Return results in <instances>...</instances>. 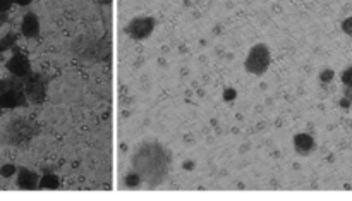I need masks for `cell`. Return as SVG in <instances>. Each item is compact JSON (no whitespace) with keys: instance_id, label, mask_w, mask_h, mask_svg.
Returning a JSON list of instances; mask_svg holds the SVG:
<instances>
[{"instance_id":"cell-1","label":"cell","mask_w":352,"mask_h":201,"mask_svg":"<svg viewBox=\"0 0 352 201\" xmlns=\"http://www.w3.org/2000/svg\"><path fill=\"white\" fill-rule=\"evenodd\" d=\"M134 172L146 182H162L169 172V153L157 143H146L132 157Z\"/></svg>"},{"instance_id":"cell-2","label":"cell","mask_w":352,"mask_h":201,"mask_svg":"<svg viewBox=\"0 0 352 201\" xmlns=\"http://www.w3.org/2000/svg\"><path fill=\"white\" fill-rule=\"evenodd\" d=\"M36 129H35V124L29 122L28 119H23V117H18V119L11 120L7 124V129H6V138L11 145H16V146H23L31 141V138L35 136Z\"/></svg>"},{"instance_id":"cell-3","label":"cell","mask_w":352,"mask_h":201,"mask_svg":"<svg viewBox=\"0 0 352 201\" xmlns=\"http://www.w3.org/2000/svg\"><path fill=\"white\" fill-rule=\"evenodd\" d=\"M270 62H271L270 50H268L265 43H258L249 50L248 57H246V62H244V67L249 74L263 76L268 71V67H270Z\"/></svg>"},{"instance_id":"cell-4","label":"cell","mask_w":352,"mask_h":201,"mask_svg":"<svg viewBox=\"0 0 352 201\" xmlns=\"http://www.w3.org/2000/svg\"><path fill=\"white\" fill-rule=\"evenodd\" d=\"M23 91L26 95V100L31 103H43L47 96V81L40 74H29L23 79Z\"/></svg>"},{"instance_id":"cell-5","label":"cell","mask_w":352,"mask_h":201,"mask_svg":"<svg viewBox=\"0 0 352 201\" xmlns=\"http://www.w3.org/2000/svg\"><path fill=\"white\" fill-rule=\"evenodd\" d=\"M153 29H155V19L145 16V18H136L129 21V24L125 26V33L132 40H145L152 35Z\"/></svg>"},{"instance_id":"cell-6","label":"cell","mask_w":352,"mask_h":201,"mask_svg":"<svg viewBox=\"0 0 352 201\" xmlns=\"http://www.w3.org/2000/svg\"><path fill=\"white\" fill-rule=\"evenodd\" d=\"M6 67L14 78L24 79L26 76L31 74V64H29L28 57L23 55V53H19V52H14V55L7 60Z\"/></svg>"},{"instance_id":"cell-7","label":"cell","mask_w":352,"mask_h":201,"mask_svg":"<svg viewBox=\"0 0 352 201\" xmlns=\"http://www.w3.org/2000/svg\"><path fill=\"white\" fill-rule=\"evenodd\" d=\"M26 95L21 88H12V90L0 95V107L2 108H18L26 105Z\"/></svg>"},{"instance_id":"cell-8","label":"cell","mask_w":352,"mask_h":201,"mask_svg":"<svg viewBox=\"0 0 352 201\" xmlns=\"http://www.w3.org/2000/svg\"><path fill=\"white\" fill-rule=\"evenodd\" d=\"M21 33H23L26 38H36V36L40 35L38 16L33 14V12H28L23 18V23H21Z\"/></svg>"},{"instance_id":"cell-9","label":"cell","mask_w":352,"mask_h":201,"mask_svg":"<svg viewBox=\"0 0 352 201\" xmlns=\"http://www.w3.org/2000/svg\"><path fill=\"white\" fill-rule=\"evenodd\" d=\"M40 182V177L36 172L29 169H19L18 172V186L21 189H36Z\"/></svg>"},{"instance_id":"cell-10","label":"cell","mask_w":352,"mask_h":201,"mask_svg":"<svg viewBox=\"0 0 352 201\" xmlns=\"http://www.w3.org/2000/svg\"><path fill=\"white\" fill-rule=\"evenodd\" d=\"M294 148L299 155H309L314 148H316V145H314V138L311 136V134H306V132L296 134Z\"/></svg>"},{"instance_id":"cell-11","label":"cell","mask_w":352,"mask_h":201,"mask_svg":"<svg viewBox=\"0 0 352 201\" xmlns=\"http://www.w3.org/2000/svg\"><path fill=\"white\" fill-rule=\"evenodd\" d=\"M38 187H41V189H57V187H58V177L55 174H45L43 177L40 179Z\"/></svg>"},{"instance_id":"cell-12","label":"cell","mask_w":352,"mask_h":201,"mask_svg":"<svg viewBox=\"0 0 352 201\" xmlns=\"http://www.w3.org/2000/svg\"><path fill=\"white\" fill-rule=\"evenodd\" d=\"M16 40H18V38H16L14 33H7V35L4 36L2 40H0V53L6 52V50H9L11 47H14Z\"/></svg>"},{"instance_id":"cell-13","label":"cell","mask_w":352,"mask_h":201,"mask_svg":"<svg viewBox=\"0 0 352 201\" xmlns=\"http://www.w3.org/2000/svg\"><path fill=\"white\" fill-rule=\"evenodd\" d=\"M342 83L345 88H350L352 90V65L347 67V69L342 73Z\"/></svg>"},{"instance_id":"cell-14","label":"cell","mask_w":352,"mask_h":201,"mask_svg":"<svg viewBox=\"0 0 352 201\" xmlns=\"http://www.w3.org/2000/svg\"><path fill=\"white\" fill-rule=\"evenodd\" d=\"M16 172H18L16 165H4L2 169H0V175H2V177H11V175H14Z\"/></svg>"},{"instance_id":"cell-15","label":"cell","mask_w":352,"mask_h":201,"mask_svg":"<svg viewBox=\"0 0 352 201\" xmlns=\"http://www.w3.org/2000/svg\"><path fill=\"white\" fill-rule=\"evenodd\" d=\"M333 79V71L332 69H325L323 73L320 74V81L321 83H330Z\"/></svg>"},{"instance_id":"cell-16","label":"cell","mask_w":352,"mask_h":201,"mask_svg":"<svg viewBox=\"0 0 352 201\" xmlns=\"http://www.w3.org/2000/svg\"><path fill=\"white\" fill-rule=\"evenodd\" d=\"M342 29H343V33H345V35H349L352 38V16H350V18H347L342 23Z\"/></svg>"},{"instance_id":"cell-17","label":"cell","mask_w":352,"mask_h":201,"mask_svg":"<svg viewBox=\"0 0 352 201\" xmlns=\"http://www.w3.org/2000/svg\"><path fill=\"white\" fill-rule=\"evenodd\" d=\"M224 98L227 100V102H229V100H234V98H236V91H234V90H225Z\"/></svg>"},{"instance_id":"cell-18","label":"cell","mask_w":352,"mask_h":201,"mask_svg":"<svg viewBox=\"0 0 352 201\" xmlns=\"http://www.w3.org/2000/svg\"><path fill=\"white\" fill-rule=\"evenodd\" d=\"M12 2H14V4H18V6H29V4H31L33 2V0H12Z\"/></svg>"},{"instance_id":"cell-19","label":"cell","mask_w":352,"mask_h":201,"mask_svg":"<svg viewBox=\"0 0 352 201\" xmlns=\"http://www.w3.org/2000/svg\"><path fill=\"white\" fill-rule=\"evenodd\" d=\"M7 21V16H6V12H0V28H2V24Z\"/></svg>"},{"instance_id":"cell-20","label":"cell","mask_w":352,"mask_h":201,"mask_svg":"<svg viewBox=\"0 0 352 201\" xmlns=\"http://www.w3.org/2000/svg\"><path fill=\"white\" fill-rule=\"evenodd\" d=\"M0 110H2V107H0Z\"/></svg>"}]
</instances>
